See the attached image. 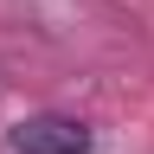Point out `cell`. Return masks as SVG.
Instances as JSON below:
<instances>
[{"label": "cell", "instance_id": "obj_1", "mask_svg": "<svg viewBox=\"0 0 154 154\" xmlns=\"http://www.w3.org/2000/svg\"><path fill=\"white\" fill-rule=\"evenodd\" d=\"M13 148L19 154H84L90 128L71 122V116H26V122L13 128Z\"/></svg>", "mask_w": 154, "mask_h": 154}]
</instances>
